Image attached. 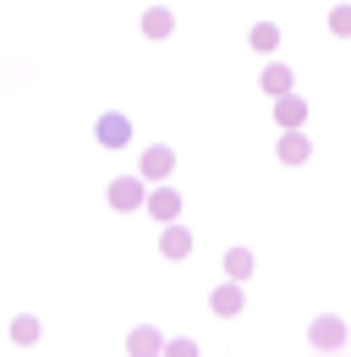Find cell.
<instances>
[{"mask_svg":"<svg viewBox=\"0 0 351 357\" xmlns=\"http://www.w3.org/2000/svg\"><path fill=\"white\" fill-rule=\"evenodd\" d=\"M171 357H192V347H187V341H176V347H171Z\"/></svg>","mask_w":351,"mask_h":357,"instance_id":"6","label":"cell"},{"mask_svg":"<svg viewBox=\"0 0 351 357\" xmlns=\"http://www.w3.org/2000/svg\"><path fill=\"white\" fill-rule=\"evenodd\" d=\"M127 116H104V121H99V143H110V149H121V143H127Z\"/></svg>","mask_w":351,"mask_h":357,"instance_id":"1","label":"cell"},{"mask_svg":"<svg viewBox=\"0 0 351 357\" xmlns=\"http://www.w3.org/2000/svg\"><path fill=\"white\" fill-rule=\"evenodd\" d=\"M11 335H17V341H33V335H39V319H17Z\"/></svg>","mask_w":351,"mask_h":357,"instance_id":"2","label":"cell"},{"mask_svg":"<svg viewBox=\"0 0 351 357\" xmlns=\"http://www.w3.org/2000/svg\"><path fill=\"white\" fill-rule=\"evenodd\" d=\"M280 154H286V160H302L307 143H302V137H286V149H280Z\"/></svg>","mask_w":351,"mask_h":357,"instance_id":"5","label":"cell"},{"mask_svg":"<svg viewBox=\"0 0 351 357\" xmlns=\"http://www.w3.org/2000/svg\"><path fill=\"white\" fill-rule=\"evenodd\" d=\"M148 171H154V176H159V171H171V154H165V149H154V154H148Z\"/></svg>","mask_w":351,"mask_h":357,"instance_id":"4","label":"cell"},{"mask_svg":"<svg viewBox=\"0 0 351 357\" xmlns=\"http://www.w3.org/2000/svg\"><path fill=\"white\" fill-rule=\"evenodd\" d=\"M132 352H137V357L154 352V330H137V335H132Z\"/></svg>","mask_w":351,"mask_h":357,"instance_id":"3","label":"cell"}]
</instances>
